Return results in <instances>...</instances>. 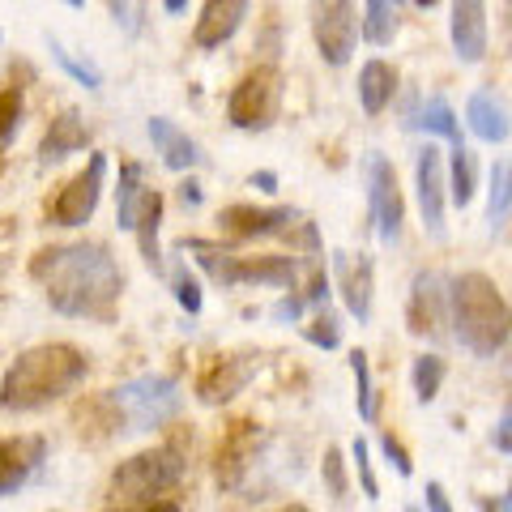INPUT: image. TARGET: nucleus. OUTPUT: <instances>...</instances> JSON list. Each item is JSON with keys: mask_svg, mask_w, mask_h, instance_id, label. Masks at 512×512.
Here are the masks:
<instances>
[{"mask_svg": "<svg viewBox=\"0 0 512 512\" xmlns=\"http://www.w3.org/2000/svg\"><path fill=\"white\" fill-rule=\"evenodd\" d=\"M30 274L43 282L47 303L60 316L107 320L124 291V274L103 244H64L35 256Z\"/></svg>", "mask_w": 512, "mask_h": 512, "instance_id": "1", "label": "nucleus"}, {"mask_svg": "<svg viewBox=\"0 0 512 512\" xmlns=\"http://www.w3.org/2000/svg\"><path fill=\"white\" fill-rule=\"evenodd\" d=\"M90 363L77 346L69 342H47V346H35L26 350V355L13 359V367L0 380V406L5 410H43L60 402V397H69L77 384L86 380Z\"/></svg>", "mask_w": 512, "mask_h": 512, "instance_id": "2", "label": "nucleus"}, {"mask_svg": "<svg viewBox=\"0 0 512 512\" xmlns=\"http://www.w3.org/2000/svg\"><path fill=\"white\" fill-rule=\"evenodd\" d=\"M448 325L470 355L491 359L512 338V303L500 295L495 278L470 269L461 278H448Z\"/></svg>", "mask_w": 512, "mask_h": 512, "instance_id": "3", "label": "nucleus"}, {"mask_svg": "<svg viewBox=\"0 0 512 512\" xmlns=\"http://www.w3.org/2000/svg\"><path fill=\"white\" fill-rule=\"evenodd\" d=\"M111 406L124 419L128 431H154L171 423L184 406V393H180V380L175 376H137V380H124L111 389Z\"/></svg>", "mask_w": 512, "mask_h": 512, "instance_id": "4", "label": "nucleus"}, {"mask_svg": "<svg viewBox=\"0 0 512 512\" xmlns=\"http://www.w3.org/2000/svg\"><path fill=\"white\" fill-rule=\"evenodd\" d=\"M180 478H184L180 448L163 444V448H146V453L120 461L116 474H111V491H116L124 504H146L154 495L171 491Z\"/></svg>", "mask_w": 512, "mask_h": 512, "instance_id": "5", "label": "nucleus"}, {"mask_svg": "<svg viewBox=\"0 0 512 512\" xmlns=\"http://www.w3.org/2000/svg\"><path fill=\"white\" fill-rule=\"evenodd\" d=\"M278 111H282V73L274 64L252 69L227 99V120L244 128V133H265L278 120Z\"/></svg>", "mask_w": 512, "mask_h": 512, "instance_id": "6", "label": "nucleus"}, {"mask_svg": "<svg viewBox=\"0 0 512 512\" xmlns=\"http://www.w3.org/2000/svg\"><path fill=\"white\" fill-rule=\"evenodd\" d=\"M312 39L325 64L342 69L359 43V13L350 0H312Z\"/></svg>", "mask_w": 512, "mask_h": 512, "instance_id": "7", "label": "nucleus"}, {"mask_svg": "<svg viewBox=\"0 0 512 512\" xmlns=\"http://www.w3.org/2000/svg\"><path fill=\"white\" fill-rule=\"evenodd\" d=\"M363 175H367V205H372L376 231L384 244H397L402 239V222H406V201H402V188H397V171L384 154H367Z\"/></svg>", "mask_w": 512, "mask_h": 512, "instance_id": "8", "label": "nucleus"}, {"mask_svg": "<svg viewBox=\"0 0 512 512\" xmlns=\"http://www.w3.org/2000/svg\"><path fill=\"white\" fill-rule=\"evenodd\" d=\"M103 180H107V154H90L86 171H77L73 180L60 188V197L52 205L56 227H86L103 201Z\"/></svg>", "mask_w": 512, "mask_h": 512, "instance_id": "9", "label": "nucleus"}, {"mask_svg": "<svg viewBox=\"0 0 512 512\" xmlns=\"http://www.w3.org/2000/svg\"><path fill=\"white\" fill-rule=\"evenodd\" d=\"M333 278H338V291L346 312L367 325L372 320V299H376V265L367 252H333Z\"/></svg>", "mask_w": 512, "mask_h": 512, "instance_id": "10", "label": "nucleus"}, {"mask_svg": "<svg viewBox=\"0 0 512 512\" xmlns=\"http://www.w3.org/2000/svg\"><path fill=\"white\" fill-rule=\"evenodd\" d=\"M406 320H410V333H419V338H440L448 325V278L444 274L427 269V274L414 278Z\"/></svg>", "mask_w": 512, "mask_h": 512, "instance_id": "11", "label": "nucleus"}, {"mask_svg": "<svg viewBox=\"0 0 512 512\" xmlns=\"http://www.w3.org/2000/svg\"><path fill=\"white\" fill-rule=\"evenodd\" d=\"M256 453H261V427L248 423V419L231 423L227 440L218 444V483L231 487V491L244 487L248 470L256 466Z\"/></svg>", "mask_w": 512, "mask_h": 512, "instance_id": "12", "label": "nucleus"}, {"mask_svg": "<svg viewBox=\"0 0 512 512\" xmlns=\"http://www.w3.org/2000/svg\"><path fill=\"white\" fill-rule=\"evenodd\" d=\"M414 188H419L423 227L431 235H444V158L436 146H423L414 154Z\"/></svg>", "mask_w": 512, "mask_h": 512, "instance_id": "13", "label": "nucleus"}, {"mask_svg": "<svg viewBox=\"0 0 512 512\" xmlns=\"http://www.w3.org/2000/svg\"><path fill=\"white\" fill-rule=\"evenodd\" d=\"M299 214L291 205H269V210H256V205H227V210L218 214L222 231L231 239H265V235H286L291 231V222Z\"/></svg>", "mask_w": 512, "mask_h": 512, "instance_id": "14", "label": "nucleus"}, {"mask_svg": "<svg viewBox=\"0 0 512 512\" xmlns=\"http://www.w3.org/2000/svg\"><path fill=\"white\" fill-rule=\"evenodd\" d=\"M256 376V359L252 355H231V359H214L197 380V397L205 406H222L235 393L248 389V380Z\"/></svg>", "mask_w": 512, "mask_h": 512, "instance_id": "15", "label": "nucleus"}, {"mask_svg": "<svg viewBox=\"0 0 512 512\" xmlns=\"http://www.w3.org/2000/svg\"><path fill=\"white\" fill-rule=\"evenodd\" d=\"M453 52L461 64H478L487 56V0H453Z\"/></svg>", "mask_w": 512, "mask_h": 512, "instance_id": "16", "label": "nucleus"}, {"mask_svg": "<svg viewBox=\"0 0 512 512\" xmlns=\"http://www.w3.org/2000/svg\"><path fill=\"white\" fill-rule=\"evenodd\" d=\"M252 0H205L197 26H192V43L197 47H222L235 39V30L244 26Z\"/></svg>", "mask_w": 512, "mask_h": 512, "instance_id": "17", "label": "nucleus"}, {"mask_svg": "<svg viewBox=\"0 0 512 512\" xmlns=\"http://www.w3.org/2000/svg\"><path fill=\"white\" fill-rule=\"evenodd\" d=\"M47 453V444L39 436H13V440H0V500L13 495L30 474L39 470V461Z\"/></svg>", "mask_w": 512, "mask_h": 512, "instance_id": "18", "label": "nucleus"}, {"mask_svg": "<svg viewBox=\"0 0 512 512\" xmlns=\"http://www.w3.org/2000/svg\"><path fill=\"white\" fill-rule=\"evenodd\" d=\"M146 133L154 141V150L163 154V167L171 171H188V167H197L201 163V150H197V141H192L180 124H171L167 116H154L146 124Z\"/></svg>", "mask_w": 512, "mask_h": 512, "instance_id": "19", "label": "nucleus"}, {"mask_svg": "<svg viewBox=\"0 0 512 512\" xmlns=\"http://www.w3.org/2000/svg\"><path fill=\"white\" fill-rule=\"evenodd\" d=\"M90 146V128L86 120L77 116V111H60V116L47 124L43 133V146H39V163H60V158H69L77 150Z\"/></svg>", "mask_w": 512, "mask_h": 512, "instance_id": "20", "label": "nucleus"}, {"mask_svg": "<svg viewBox=\"0 0 512 512\" xmlns=\"http://www.w3.org/2000/svg\"><path fill=\"white\" fill-rule=\"evenodd\" d=\"M466 120H470V133L478 141H487V146H500V141H508V133H512V120L504 116V107H500V99H495L491 90H474L470 94Z\"/></svg>", "mask_w": 512, "mask_h": 512, "instance_id": "21", "label": "nucleus"}, {"mask_svg": "<svg viewBox=\"0 0 512 512\" xmlns=\"http://www.w3.org/2000/svg\"><path fill=\"white\" fill-rule=\"evenodd\" d=\"M393 94H397V69L393 64H384V60H367L359 69V103H363V111L367 116H380V111L393 103Z\"/></svg>", "mask_w": 512, "mask_h": 512, "instance_id": "22", "label": "nucleus"}, {"mask_svg": "<svg viewBox=\"0 0 512 512\" xmlns=\"http://www.w3.org/2000/svg\"><path fill=\"white\" fill-rule=\"evenodd\" d=\"M184 252H197V265L210 274V282L214 286H239V256L231 252V248H222V244H214V239H184L180 244Z\"/></svg>", "mask_w": 512, "mask_h": 512, "instance_id": "23", "label": "nucleus"}, {"mask_svg": "<svg viewBox=\"0 0 512 512\" xmlns=\"http://www.w3.org/2000/svg\"><path fill=\"white\" fill-rule=\"evenodd\" d=\"M158 227H163V192L158 188H146L141 197V214H137V244H141V256L154 274H163V248H158Z\"/></svg>", "mask_w": 512, "mask_h": 512, "instance_id": "24", "label": "nucleus"}, {"mask_svg": "<svg viewBox=\"0 0 512 512\" xmlns=\"http://www.w3.org/2000/svg\"><path fill=\"white\" fill-rule=\"evenodd\" d=\"M299 265L295 256H239V282L256 286H295Z\"/></svg>", "mask_w": 512, "mask_h": 512, "instance_id": "25", "label": "nucleus"}, {"mask_svg": "<svg viewBox=\"0 0 512 512\" xmlns=\"http://www.w3.org/2000/svg\"><path fill=\"white\" fill-rule=\"evenodd\" d=\"M141 197H146V171H141V163H124L120 188H116V227L120 231H137Z\"/></svg>", "mask_w": 512, "mask_h": 512, "instance_id": "26", "label": "nucleus"}, {"mask_svg": "<svg viewBox=\"0 0 512 512\" xmlns=\"http://www.w3.org/2000/svg\"><path fill=\"white\" fill-rule=\"evenodd\" d=\"M448 163H453L448 197H453V205H470L474 201V188H478V167H474V154H470L466 141H457L453 154H448Z\"/></svg>", "mask_w": 512, "mask_h": 512, "instance_id": "27", "label": "nucleus"}, {"mask_svg": "<svg viewBox=\"0 0 512 512\" xmlns=\"http://www.w3.org/2000/svg\"><path fill=\"white\" fill-rule=\"evenodd\" d=\"M410 124H414V128H423V133H436V137H444L448 146H457V141H461L457 111L448 107L444 99H427V103H423V111H419V116H414Z\"/></svg>", "mask_w": 512, "mask_h": 512, "instance_id": "28", "label": "nucleus"}, {"mask_svg": "<svg viewBox=\"0 0 512 512\" xmlns=\"http://www.w3.org/2000/svg\"><path fill=\"white\" fill-rule=\"evenodd\" d=\"M508 214H512V163H495L491 167V201H487L491 231H504Z\"/></svg>", "mask_w": 512, "mask_h": 512, "instance_id": "29", "label": "nucleus"}, {"mask_svg": "<svg viewBox=\"0 0 512 512\" xmlns=\"http://www.w3.org/2000/svg\"><path fill=\"white\" fill-rule=\"evenodd\" d=\"M359 30L367 35V43H376V47L393 43L397 18H393V5H389V0H367V5H363V18H359Z\"/></svg>", "mask_w": 512, "mask_h": 512, "instance_id": "30", "label": "nucleus"}, {"mask_svg": "<svg viewBox=\"0 0 512 512\" xmlns=\"http://www.w3.org/2000/svg\"><path fill=\"white\" fill-rule=\"evenodd\" d=\"M444 376H448V363H444L440 355H419V359H414V372H410V380H414V397H419L423 406H427V402H436Z\"/></svg>", "mask_w": 512, "mask_h": 512, "instance_id": "31", "label": "nucleus"}, {"mask_svg": "<svg viewBox=\"0 0 512 512\" xmlns=\"http://www.w3.org/2000/svg\"><path fill=\"white\" fill-rule=\"evenodd\" d=\"M350 376H355V406L363 423H376V389H372V363L363 350H350Z\"/></svg>", "mask_w": 512, "mask_h": 512, "instance_id": "32", "label": "nucleus"}, {"mask_svg": "<svg viewBox=\"0 0 512 512\" xmlns=\"http://www.w3.org/2000/svg\"><path fill=\"white\" fill-rule=\"evenodd\" d=\"M47 47H52L56 64H60V69L73 77L77 86H86V90H99V86H103V69H99V64H90V60H77V56H73V52H69V47H64L60 39H47Z\"/></svg>", "mask_w": 512, "mask_h": 512, "instance_id": "33", "label": "nucleus"}, {"mask_svg": "<svg viewBox=\"0 0 512 512\" xmlns=\"http://www.w3.org/2000/svg\"><path fill=\"white\" fill-rule=\"evenodd\" d=\"M171 291H175V303L188 312V316H197L205 308V295H201V282L188 274V265H175L171 269Z\"/></svg>", "mask_w": 512, "mask_h": 512, "instance_id": "34", "label": "nucleus"}, {"mask_svg": "<svg viewBox=\"0 0 512 512\" xmlns=\"http://www.w3.org/2000/svg\"><path fill=\"white\" fill-rule=\"evenodd\" d=\"M303 338H308L312 346H320V350H338L342 346V320H338V312H320L312 325H303Z\"/></svg>", "mask_w": 512, "mask_h": 512, "instance_id": "35", "label": "nucleus"}, {"mask_svg": "<svg viewBox=\"0 0 512 512\" xmlns=\"http://www.w3.org/2000/svg\"><path fill=\"white\" fill-rule=\"evenodd\" d=\"M18 124H22V90H0V154L18 137Z\"/></svg>", "mask_w": 512, "mask_h": 512, "instance_id": "36", "label": "nucleus"}, {"mask_svg": "<svg viewBox=\"0 0 512 512\" xmlns=\"http://www.w3.org/2000/svg\"><path fill=\"white\" fill-rule=\"evenodd\" d=\"M350 457H355V470H359L363 495L376 504V500H380V483H376V470H372V453H367V440H355V444H350Z\"/></svg>", "mask_w": 512, "mask_h": 512, "instance_id": "37", "label": "nucleus"}, {"mask_svg": "<svg viewBox=\"0 0 512 512\" xmlns=\"http://www.w3.org/2000/svg\"><path fill=\"white\" fill-rule=\"evenodd\" d=\"M320 474H325V487H329L333 500H342L350 483H346V461H342L338 448H325V461H320Z\"/></svg>", "mask_w": 512, "mask_h": 512, "instance_id": "38", "label": "nucleus"}, {"mask_svg": "<svg viewBox=\"0 0 512 512\" xmlns=\"http://www.w3.org/2000/svg\"><path fill=\"white\" fill-rule=\"evenodd\" d=\"M380 453L389 457V466H393L397 474H402V478H410V474H414V461H410V453H406V444L397 440L393 431H384V436H380Z\"/></svg>", "mask_w": 512, "mask_h": 512, "instance_id": "39", "label": "nucleus"}, {"mask_svg": "<svg viewBox=\"0 0 512 512\" xmlns=\"http://www.w3.org/2000/svg\"><path fill=\"white\" fill-rule=\"evenodd\" d=\"M303 308H308V299H303V291H286L274 308H269V316L278 320V325H295V320L303 316Z\"/></svg>", "mask_w": 512, "mask_h": 512, "instance_id": "40", "label": "nucleus"}, {"mask_svg": "<svg viewBox=\"0 0 512 512\" xmlns=\"http://www.w3.org/2000/svg\"><path fill=\"white\" fill-rule=\"evenodd\" d=\"M111 13H116V26L124 35H137L141 30V0H111Z\"/></svg>", "mask_w": 512, "mask_h": 512, "instance_id": "41", "label": "nucleus"}, {"mask_svg": "<svg viewBox=\"0 0 512 512\" xmlns=\"http://www.w3.org/2000/svg\"><path fill=\"white\" fill-rule=\"evenodd\" d=\"M286 239H291V248H303V252H320L316 222H308V218H295V222H291V231H286Z\"/></svg>", "mask_w": 512, "mask_h": 512, "instance_id": "42", "label": "nucleus"}, {"mask_svg": "<svg viewBox=\"0 0 512 512\" xmlns=\"http://www.w3.org/2000/svg\"><path fill=\"white\" fill-rule=\"evenodd\" d=\"M491 444L500 448V453H508V457H512V402L504 406L500 423H495V431H491Z\"/></svg>", "mask_w": 512, "mask_h": 512, "instance_id": "43", "label": "nucleus"}, {"mask_svg": "<svg viewBox=\"0 0 512 512\" xmlns=\"http://www.w3.org/2000/svg\"><path fill=\"white\" fill-rule=\"evenodd\" d=\"M427 512H453V500H448V491L444 483H427Z\"/></svg>", "mask_w": 512, "mask_h": 512, "instance_id": "44", "label": "nucleus"}, {"mask_svg": "<svg viewBox=\"0 0 512 512\" xmlns=\"http://www.w3.org/2000/svg\"><path fill=\"white\" fill-rule=\"evenodd\" d=\"M303 299H308V303H325V299H329V274H325V269H316V274H312Z\"/></svg>", "mask_w": 512, "mask_h": 512, "instance_id": "45", "label": "nucleus"}, {"mask_svg": "<svg viewBox=\"0 0 512 512\" xmlns=\"http://www.w3.org/2000/svg\"><path fill=\"white\" fill-rule=\"evenodd\" d=\"M252 188H261V192H278V175H274V171H252Z\"/></svg>", "mask_w": 512, "mask_h": 512, "instance_id": "46", "label": "nucleus"}, {"mask_svg": "<svg viewBox=\"0 0 512 512\" xmlns=\"http://www.w3.org/2000/svg\"><path fill=\"white\" fill-rule=\"evenodd\" d=\"M180 201H184V205H201V184H197V180H184V184H180Z\"/></svg>", "mask_w": 512, "mask_h": 512, "instance_id": "47", "label": "nucleus"}, {"mask_svg": "<svg viewBox=\"0 0 512 512\" xmlns=\"http://www.w3.org/2000/svg\"><path fill=\"white\" fill-rule=\"evenodd\" d=\"M163 9H167V13H184L188 0H163Z\"/></svg>", "mask_w": 512, "mask_h": 512, "instance_id": "48", "label": "nucleus"}, {"mask_svg": "<svg viewBox=\"0 0 512 512\" xmlns=\"http://www.w3.org/2000/svg\"><path fill=\"white\" fill-rule=\"evenodd\" d=\"M495 512H512V487H508V495H504V500L495 504Z\"/></svg>", "mask_w": 512, "mask_h": 512, "instance_id": "49", "label": "nucleus"}, {"mask_svg": "<svg viewBox=\"0 0 512 512\" xmlns=\"http://www.w3.org/2000/svg\"><path fill=\"white\" fill-rule=\"evenodd\" d=\"M278 512H308V504H282Z\"/></svg>", "mask_w": 512, "mask_h": 512, "instance_id": "50", "label": "nucleus"}, {"mask_svg": "<svg viewBox=\"0 0 512 512\" xmlns=\"http://www.w3.org/2000/svg\"><path fill=\"white\" fill-rule=\"evenodd\" d=\"M414 5H419V9H436L440 0H414Z\"/></svg>", "mask_w": 512, "mask_h": 512, "instance_id": "51", "label": "nucleus"}, {"mask_svg": "<svg viewBox=\"0 0 512 512\" xmlns=\"http://www.w3.org/2000/svg\"><path fill=\"white\" fill-rule=\"evenodd\" d=\"M150 512H180V508H175V504H158V508H150Z\"/></svg>", "mask_w": 512, "mask_h": 512, "instance_id": "52", "label": "nucleus"}, {"mask_svg": "<svg viewBox=\"0 0 512 512\" xmlns=\"http://www.w3.org/2000/svg\"><path fill=\"white\" fill-rule=\"evenodd\" d=\"M64 5H69V9H86V0H64Z\"/></svg>", "mask_w": 512, "mask_h": 512, "instance_id": "53", "label": "nucleus"}, {"mask_svg": "<svg viewBox=\"0 0 512 512\" xmlns=\"http://www.w3.org/2000/svg\"><path fill=\"white\" fill-rule=\"evenodd\" d=\"M483 512H495V504H491V500H483Z\"/></svg>", "mask_w": 512, "mask_h": 512, "instance_id": "54", "label": "nucleus"}, {"mask_svg": "<svg viewBox=\"0 0 512 512\" xmlns=\"http://www.w3.org/2000/svg\"><path fill=\"white\" fill-rule=\"evenodd\" d=\"M508 13H512V5H508ZM508 30H512V18H508Z\"/></svg>", "mask_w": 512, "mask_h": 512, "instance_id": "55", "label": "nucleus"}, {"mask_svg": "<svg viewBox=\"0 0 512 512\" xmlns=\"http://www.w3.org/2000/svg\"><path fill=\"white\" fill-rule=\"evenodd\" d=\"M389 5H402V0H389Z\"/></svg>", "mask_w": 512, "mask_h": 512, "instance_id": "56", "label": "nucleus"}, {"mask_svg": "<svg viewBox=\"0 0 512 512\" xmlns=\"http://www.w3.org/2000/svg\"><path fill=\"white\" fill-rule=\"evenodd\" d=\"M406 512H419V508H406Z\"/></svg>", "mask_w": 512, "mask_h": 512, "instance_id": "57", "label": "nucleus"}]
</instances>
